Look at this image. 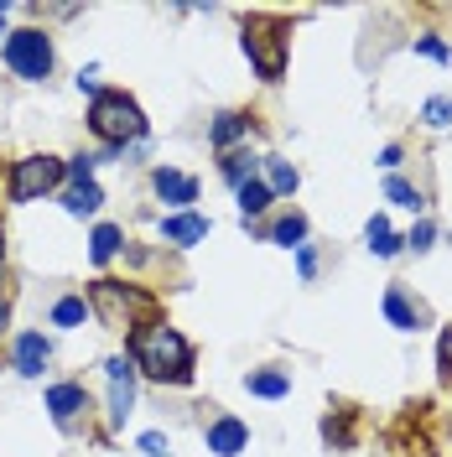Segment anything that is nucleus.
<instances>
[{"label": "nucleus", "instance_id": "nucleus-1", "mask_svg": "<svg viewBox=\"0 0 452 457\" xmlns=\"http://www.w3.org/2000/svg\"><path fill=\"white\" fill-rule=\"evenodd\" d=\"M125 353H130L136 374L156 379V385H193L198 379V353H193L188 333L172 328L167 317H151L141 328H130L125 333Z\"/></svg>", "mask_w": 452, "mask_h": 457}, {"label": "nucleus", "instance_id": "nucleus-2", "mask_svg": "<svg viewBox=\"0 0 452 457\" xmlns=\"http://www.w3.org/2000/svg\"><path fill=\"white\" fill-rule=\"evenodd\" d=\"M88 130L105 145H136L146 141V114L125 88H99L88 99Z\"/></svg>", "mask_w": 452, "mask_h": 457}, {"label": "nucleus", "instance_id": "nucleus-3", "mask_svg": "<svg viewBox=\"0 0 452 457\" xmlns=\"http://www.w3.org/2000/svg\"><path fill=\"white\" fill-rule=\"evenodd\" d=\"M0 57H5V68H11L21 84H47V79H53V68H57L53 31H47V27H16V31H5Z\"/></svg>", "mask_w": 452, "mask_h": 457}, {"label": "nucleus", "instance_id": "nucleus-4", "mask_svg": "<svg viewBox=\"0 0 452 457\" xmlns=\"http://www.w3.org/2000/svg\"><path fill=\"white\" fill-rule=\"evenodd\" d=\"M88 307L105 317L110 328L130 333V328H141V317L156 312V296L141 291V286H125V281H94L88 286Z\"/></svg>", "mask_w": 452, "mask_h": 457}, {"label": "nucleus", "instance_id": "nucleus-5", "mask_svg": "<svg viewBox=\"0 0 452 457\" xmlns=\"http://www.w3.org/2000/svg\"><path fill=\"white\" fill-rule=\"evenodd\" d=\"M63 182H68V162L53 156V151L21 156V162H11V171H5L11 203H37V198H47V193H63Z\"/></svg>", "mask_w": 452, "mask_h": 457}, {"label": "nucleus", "instance_id": "nucleus-6", "mask_svg": "<svg viewBox=\"0 0 452 457\" xmlns=\"http://www.w3.org/2000/svg\"><path fill=\"white\" fill-rule=\"evenodd\" d=\"M239 47L250 57V68L260 73V84H281V73H286V21H276V16L245 21Z\"/></svg>", "mask_w": 452, "mask_h": 457}, {"label": "nucleus", "instance_id": "nucleus-7", "mask_svg": "<svg viewBox=\"0 0 452 457\" xmlns=\"http://www.w3.org/2000/svg\"><path fill=\"white\" fill-rule=\"evenodd\" d=\"M105 374H110V400H105V416H110V427L120 431L125 427V416L136 411V364H130V353H114L110 364H105Z\"/></svg>", "mask_w": 452, "mask_h": 457}, {"label": "nucleus", "instance_id": "nucleus-8", "mask_svg": "<svg viewBox=\"0 0 452 457\" xmlns=\"http://www.w3.org/2000/svg\"><path fill=\"white\" fill-rule=\"evenodd\" d=\"M151 187H156V198L167 203L172 213H188L198 203V177H188V171H177V167H156L151 171Z\"/></svg>", "mask_w": 452, "mask_h": 457}, {"label": "nucleus", "instance_id": "nucleus-9", "mask_svg": "<svg viewBox=\"0 0 452 457\" xmlns=\"http://www.w3.org/2000/svg\"><path fill=\"white\" fill-rule=\"evenodd\" d=\"M203 442H208V453L213 457H239L245 447H250V427L239 421V416H213L208 421V431H203Z\"/></svg>", "mask_w": 452, "mask_h": 457}, {"label": "nucleus", "instance_id": "nucleus-10", "mask_svg": "<svg viewBox=\"0 0 452 457\" xmlns=\"http://www.w3.org/2000/svg\"><path fill=\"white\" fill-rule=\"evenodd\" d=\"M47 411H53L57 427H73L88 411V390L79 379H57V385H47Z\"/></svg>", "mask_w": 452, "mask_h": 457}, {"label": "nucleus", "instance_id": "nucleus-11", "mask_svg": "<svg viewBox=\"0 0 452 457\" xmlns=\"http://www.w3.org/2000/svg\"><path fill=\"white\" fill-rule=\"evenodd\" d=\"M208 219H203L198 208H188V213H167L162 219V239H167L172 250H193V245H203L208 239Z\"/></svg>", "mask_w": 452, "mask_h": 457}, {"label": "nucleus", "instance_id": "nucleus-12", "mask_svg": "<svg viewBox=\"0 0 452 457\" xmlns=\"http://www.w3.org/2000/svg\"><path fill=\"white\" fill-rule=\"evenodd\" d=\"M47 359H53V343L42 338V333H21V338H16V348H11V364H16V374H21V379H42Z\"/></svg>", "mask_w": 452, "mask_h": 457}, {"label": "nucleus", "instance_id": "nucleus-13", "mask_svg": "<svg viewBox=\"0 0 452 457\" xmlns=\"http://www.w3.org/2000/svg\"><path fill=\"white\" fill-rule=\"evenodd\" d=\"M57 203H63V213H68V219H94V213H99V203H105V187H99V182H63Z\"/></svg>", "mask_w": 452, "mask_h": 457}, {"label": "nucleus", "instance_id": "nucleus-14", "mask_svg": "<svg viewBox=\"0 0 452 457\" xmlns=\"http://www.w3.org/2000/svg\"><path fill=\"white\" fill-rule=\"evenodd\" d=\"M245 136H250V114H239V110L213 114V125H208V141H213V151H234Z\"/></svg>", "mask_w": 452, "mask_h": 457}, {"label": "nucleus", "instance_id": "nucleus-15", "mask_svg": "<svg viewBox=\"0 0 452 457\" xmlns=\"http://www.w3.org/2000/svg\"><path fill=\"white\" fill-rule=\"evenodd\" d=\"M307 213H297V208H291V213H286V219H276V224L265 228V239H271V245H281V250H302V245H307Z\"/></svg>", "mask_w": 452, "mask_h": 457}, {"label": "nucleus", "instance_id": "nucleus-16", "mask_svg": "<svg viewBox=\"0 0 452 457\" xmlns=\"http://www.w3.org/2000/svg\"><path fill=\"white\" fill-rule=\"evenodd\" d=\"M364 239H369V250H374L380 260H396L400 250H406V239L390 228V219H385V213H374V219L364 224Z\"/></svg>", "mask_w": 452, "mask_h": 457}, {"label": "nucleus", "instance_id": "nucleus-17", "mask_svg": "<svg viewBox=\"0 0 452 457\" xmlns=\"http://www.w3.org/2000/svg\"><path fill=\"white\" fill-rule=\"evenodd\" d=\"M245 390L255 400H281V395H291V374L286 370H250L245 374Z\"/></svg>", "mask_w": 452, "mask_h": 457}, {"label": "nucleus", "instance_id": "nucleus-18", "mask_svg": "<svg viewBox=\"0 0 452 457\" xmlns=\"http://www.w3.org/2000/svg\"><path fill=\"white\" fill-rule=\"evenodd\" d=\"M120 250H125V228L120 224H94V234H88V260H94V265H110Z\"/></svg>", "mask_w": 452, "mask_h": 457}, {"label": "nucleus", "instance_id": "nucleus-19", "mask_svg": "<svg viewBox=\"0 0 452 457\" xmlns=\"http://www.w3.org/2000/svg\"><path fill=\"white\" fill-rule=\"evenodd\" d=\"M260 171H265L260 182L271 187V198H286V193H297V182H302V177H297V167H291V162H281V156H260Z\"/></svg>", "mask_w": 452, "mask_h": 457}, {"label": "nucleus", "instance_id": "nucleus-20", "mask_svg": "<svg viewBox=\"0 0 452 457\" xmlns=\"http://www.w3.org/2000/svg\"><path fill=\"white\" fill-rule=\"evenodd\" d=\"M385 317H390V328H400V333H416L422 307H411V296H406L400 286H390V291H385Z\"/></svg>", "mask_w": 452, "mask_h": 457}, {"label": "nucleus", "instance_id": "nucleus-21", "mask_svg": "<svg viewBox=\"0 0 452 457\" xmlns=\"http://www.w3.org/2000/svg\"><path fill=\"white\" fill-rule=\"evenodd\" d=\"M219 171H224V182L239 193L245 182H255V171H260V156H250V151H229L224 162H219Z\"/></svg>", "mask_w": 452, "mask_h": 457}, {"label": "nucleus", "instance_id": "nucleus-22", "mask_svg": "<svg viewBox=\"0 0 452 457\" xmlns=\"http://www.w3.org/2000/svg\"><path fill=\"white\" fill-rule=\"evenodd\" d=\"M88 317H94V307H88V296H57L53 302V328H84Z\"/></svg>", "mask_w": 452, "mask_h": 457}, {"label": "nucleus", "instance_id": "nucleus-23", "mask_svg": "<svg viewBox=\"0 0 452 457\" xmlns=\"http://www.w3.org/2000/svg\"><path fill=\"white\" fill-rule=\"evenodd\" d=\"M271 203H276V198H271V187L255 177V182H245V187H239V219H245V224H255Z\"/></svg>", "mask_w": 452, "mask_h": 457}, {"label": "nucleus", "instance_id": "nucleus-24", "mask_svg": "<svg viewBox=\"0 0 452 457\" xmlns=\"http://www.w3.org/2000/svg\"><path fill=\"white\" fill-rule=\"evenodd\" d=\"M385 198L400 203L406 213H426V193H422V187H411V182H406V177H396V171L385 177Z\"/></svg>", "mask_w": 452, "mask_h": 457}, {"label": "nucleus", "instance_id": "nucleus-25", "mask_svg": "<svg viewBox=\"0 0 452 457\" xmlns=\"http://www.w3.org/2000/svg\"><path fill=\"white\" fill-rule=\"evenodd\" d=\"M422 120L431 125V130H448L452 125V94H431L422 104Z\"/></svg>", "mask_w": 452, "mask_h": 457}, {"label": "nucleus", "instance_id": "nucleus-26", "mask_svg": "<svg viewBox=\"0 0 452 457\" xmlns=\"http://www.w3.org/2000/svg\"><path fill=\"white\" fill-rule=\"evenodd\" d=\"M136 447H141V457H172L167 431H141V436H136Z\"/></svg>", "mask_w": 452, "mask_h": 457}, {"label": "nucleus", "instance_id": "nucleus-27", "mask_svg": "<svg viewBox=\"0 0 452 457\" xmlns=\"http://www.w3.org/2000/svg\"><path fill=\"white\" fill-rule=\"evenodd\" d=\"M406 245H411L416 255H426V250L437 245V224H431V219H422V224L411 228V234H406Z\"/></svg>", "mask_w": 452, "mask_h": 457}, {"label": "nucleus", "instance_id": "nucleus-28", "mask_svg": "<svg viewBox=\"0 0 452 457\" xmlns=\"http://www.w3.org/2000/svg\"><path fill=\"white\" fill-rule=\"evenodd\" d=\"M94 167H99V156H68V182H94Z\"/></svg>", "mask_w": 452, "mask_h": 457}, {"label": "nucleus", "instance_id": "nucleus-29", "mask_svg": "<svg viewBox=\"0 0 452 457\" xmlns=\"http://www.w3.org/2000/svg\"><path fill=\"white\" fill-rule=\"evenodd\" d=\"M416 53L431 57V62H452V47L442 42V37H416Z\"/></svg>", "mask_w": 452, "mask_h": 457}, {"label": "nucleus", "instance_id": "nucleus-30", "mask_svg": "<svg viewBox=\"0 0 452 457\" xmlns=\"http://www.w3.org/2000/svg\"><path fill=\"white\" fill-rule=\"evenodd\" d=\"M297 270H302V281H312V276H317V250H312V245H302V250H297Z\"/></svg>", "mask_w": 452, "mask_h": 457}, {"label": "nucleus", "instance_id": "nucleus-31", "mask_svg": "<svg viewBox=\"0 0 452 457\" xmlns=\"http://www.w3.org/2000/svg\"><path fill=\"white\" fill-rule=\"evenodd\" d=\"M437 359H442V374L452 379V328L442 333V343H437Z\"/></svg>", "mask_w": 452, "mask_h": 457}, {"label": "nucleus", "instance_id": "nucleus-32", "mask_svg": "<svg viewBox=\"0 0 452 457\" xmlns=\"http://www.w3.org/2000/svg\"><path fill=\"white\" fill-rule=\"evenodd\" d=\"M79 94H88V99L99 94V84H94V68H84V73H79Z\"/></svg>", "mask_w": 452, "mask_h": 457}, {"label": "nucleus", "instance_id": "nucleus-33", "mask_svg": "<svg viewBox=\"0 0 452 457\" xmlns=\"http://www.w3.org/2000/svg\"><path fill=\"white\" fill-rule=\"evenodd\" d=\"M380 167H400V145H385L380 151Z\"/></svg>", "mask_w": 452, "mask_h": 457}, {"label": "nucleus", "instance_id": "nucleus-34", "mask_svg": "<svg viewBox=\"0 0 452 457\" xmlns=\"http://www.w3.org/2000/svg\"><path fill=\"white\" fill-rule=\"evenodd\" d=\"M5 322H11V307H5V291H0V333H5Z\"/></svg>", "mask_w": 452, "mask_h": 457}, {"label": "nucleus", "instance_id": "nucleus-35", "mask_svg": "<svg viewBox=\"0 0 452 457\" xmlns=\"http://www.w3.org/2000/svg\"><path fill=\"white\" fill-rule=\"evenodd\" d=\"M5 11H11V5H5V0H0V37H5Z\"/></svg>", "mask_w": 452, "mask_h": 457}, {"label": "nucleus", "instance_id": "nucleus-36", "mask_svg": "<svg viewBox=\"0 0 452 457\" xmlns=\"http://www.w3.org/2000/svg\"><path fill=\"white\" fill-rule=\"evenodd\" d=\"M0 270H5V234H0Z\"/></svg>", "mask_w": 452, "mask_h": 457}]
</instances>
